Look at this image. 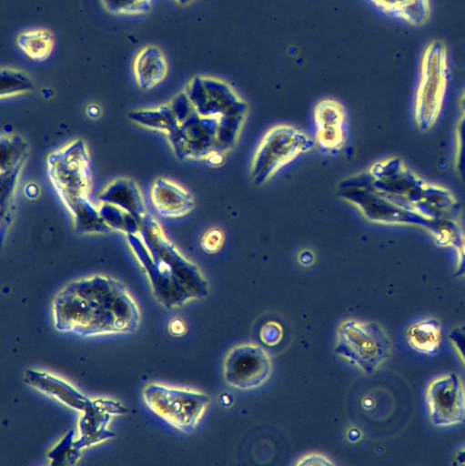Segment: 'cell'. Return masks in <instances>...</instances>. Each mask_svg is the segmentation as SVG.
<instances>
[{
	"mask_svg": "<svg viewBox=\"0 0 465 466\" xmlns=\"http://www.w3.org/2000/svg\"><path fill=\"white\" fill-rule=\"evenodd\" d=\"M194 110L202 117L220 120L223 116L243 109L247 105L225 81L204 78L191 87L188 96Z\"/></svg>",
	"mask_w": 465,
	"mask_h": 466,
	"instance_id": "obj_9",
	"label": "cell"
},
{
	"mask_svg": "<svg viewBox=\"0 0 465 466\" xmlns=\"http://www.w3.org/2000/svg\"><path fill=\"white\" fill-rule=\"evenodd\" d=\"M315 141L303 130L288 125L268 129L258 145L249 167V177L262 185L282 167L312 149Z\"/></svg>",
	"mask_w": 465,
	"mask_h": 466,
	"instance_id": "obj_3",
	"label": "cell"
},
{
	"mask_svg": "<svg viewBox=\"0 0 465 466\" xmlns=\"http://www.w3.org/2000/svg\"><path fill=\"white\" fill-rule=\"evenodd\" d=\"M32 88L31 82L21 76H7L5 80L2 78L1 96H8L25 92Z\"/></svg>",
	"mask_w": 465,
	"mask_h": 466,
	"instance_id": "obj_22",
	"label": "cell"
},
{
	"mask_svg": "<svg viewBox=\"0 0 465 466\" xmlns=\"http://www.w3.org/2000/svg\"><path fill=\"white\" fill-rule=\"evenodd\" d=\"M298 464H331V462L323 456L309 455L303 458Z\"/></svg>",
	"mask_w": 465,
	"mask_h": 466,
	"instance_id": "obj_27",
	"label": "cell"
},
{
	"mask_svg": "<svg viewBox=\"0 0 465 466\" xmlns=\"http://www.w3.org/2000/svg\"><path fill=\"white\" fill-rule=\"evenodd\" d=\"M150 197L155 209L164 217L185 216L194 208L192 195L178 184L164 177L154 180Z\"/></svg>",
	"mask_w": 465,
	"mask_h": 466,
	"instance_id": "obj_13",
	"label": "cell"
},
{
	"mask_svg": "<svg viewBox=\"0 0 465 466\" xmlns=\"http://www.w3.org/2000/svg\"><path fill=\"white\" fill-rule=\"evenodd\" d=\"M430 422L436 427H449L465 420V386L456 373L437 377L426 391Z\"/></svg>",
	"mask_w": 465,
	"mask_h": 466,
	"instance_id": "obj_8",
	"label": "cell"
},
{
	"mask_svg": "<svg viewBox=\"0 0 465 466\" xmlns=\"http://www.w3.org/2000/svg\"><path fill=\"white\" fill-rule=\"evenodd\" d=\"M390 350V339L377 323L347 319L338 328L335 353L367 375L389 358Z\"/></svg>",
	"mask_w": 465,
	"mask_h": 466,
	"instance_id": "obj_4",
	"label": "cell"
},
{
	"mask_svg": "<svg viewBox=\"0 0 465 466\" xmlns=\"http://www.w3.org/2000/svg\"><path fill=\"white\" fill-rule=\"evenodd\" d=\"M272 362L268 352L255 344L232 348L223 360L225 382L238 390H252L263 385L270 377Z\"/></svg>",
	"mask_w": 465,
	"mask_h": 466,
	"instance_id": "obj_7",
	"label": "cell"
},
{
	"mask_svg": "<svg viewBox=\"0 0 465 466\" xmlns=\"http://www.w3.org/2000/svg\"><path fill=\"white\" fill-rule=\"evenodd\" d=\"M281 335V329L278 325L275 323H268L262 329L261 339L264 343L274 345L280 340Z\"/></svg>",
	"mask_w": 465,
	"mask_h": 466,
	"instance_id": "obj_25",
	"label": "cell"
},
{
	"mask_svg": "<svg viewBox=\"0 0 465 466\" xmlns=\"http://www.w3.org/2000/svg\"><path fill=\"white\" fill-rule=\"evenodd\" d=\"M186 329L187 327L180 319H173L168 323V330L173 336H182Z\"/></svg>",
	"mask_w": 465,
	"mask_h": 466,
	"instance_id": "obj_26",
	"label": "cell"
},
{
	"mask_svg": "<svg viewBox=\"0 0 465 466\" xmlns=\"http://www.w3.org/2000/svg\"><path fill=\"white\" fill-rule=\"evenodd\" d=\"M98 198L125 209L140 223L147 215L137 185L130 178H116L100 192Z\"/></svg>",
	"mask_w": 465,
	"mask_h": 466,
	"instance_id": "obj_14",
	"label": "cell"
},
{
	"mask_svg": "<svg viewBox=\"0 0 465 466\" xmlns=\"http://www.w3.org/2000/svg\"><path fill=\"white\" fill-rule=\"evenodd\" d=\"M24 380L35 390L77 411L83 412L92 403L91 399L73 385L48 372L29 369L25 371Z\"/></svg>",
	"mask_w": 465,
	"mask_h": 466,
	"instance_id": "obj_12",
	"label": "cell"
},
{
	"mask_svg": "<svg viewBox=\"0 0 465 466\" xmlns=\"http://www.w3.org/2000/svg\"><path fill=\"white\" fill-rule=\"evenodd\" d=\"M224 240V232L220 228H213L202 236L201 247L207 253H216L221 249Z\"/></svg>",
	"mask_w": 465,
	"mask_h": 466,
	"instance_id": "obj_23",
	"label": "cell"
},
{
	"mask_svg": "<svg viewBox=\"0 0 465 466\" xmlns=\"http://www.w3.org/2000/svg\"><path fill=\"white\" fill-rule=\"evenodd\" d=\"M74 431H69L66 436L48 453L51 464H73L81 455V451L75 446Z\"/></svg>",
	"mask_w": 465,
	"mask_h": 466,
	"instance_id": "obj_21",
	"label": "cell"
},
{
	"mask_svg": "<svg viewBox=\"0 0 465 466\" xmlns=\"http://www.w3.org/2000/svg\"><path fill=\"white\" fill-rule=\"evenodd\" d=\"M389 15L420 26L427 23L430 15V0H370Z\"/></svg>",
	"mask_w": 465,
	"mask_h": 466,
	"instance_id": "obj_15",
	"label": "cell"
},
{
	"mask_svg": "<svg viewBox=\"0 0 465 466\" xmlns=\"http://www.w3.org/2000/svg\"><path fill=\"white\" fill-rule=\"evenodd\" d=\"M455 461L458 464H465V448L456 454Z\"/></svg>",
	"mask_w": 465,
	"mask_h": 466,
	"instance_id": "obj_28",
	"label": "cell"
},
{
	"mask_svg": "<svg viewBox=\"0 0 465 466\" xmlns=\"http://www.w3.org/2000/svg\"><path fill=\"white\" fill-rule=\"evenodd\" d=\"M54 327L80 337L136 330L140 311L124 284L104 275L67 283L52 301Z\"/></svg>",
	"mask_w": 465,
	"mask_h": 466,
	"instance_id": "obj_1",
	"label": "cell"
},
{
	"mask_svg": "<svg viewBox=\"0 0 465 466\" xmlns=\"http://www.w3.org/2000/svg\"><path fill=\"white\" fill-rule=\"evenodd\" d=\"M129 118L136 124L171 133L177 126L176 116L172 110L158 109L156 111H139L129 116Z\"/></svg>",
	"mask_w": 465,
	"mask_h": 466,
	"instance_id": "obj_20",
	"label": "cell"
},
{
	"mask_svg": "<svg viewBox=\"0 0 465 466\" xmlns=\"http://www.w3.org/2000/svg\"><path fill=\"white\" fill-rule=\"evenodd\" d=\"M449 339L465 367V326H459L451 329Z\"/></svg>",
	"mask_w": 465,
	"mask_h": 466,
	"instance_id": "obj_24",
	"label": "cell"
},
{
	"mask_svg": "<svg viewBox=\"0 0 465 466\" xmlns=\"http://www.w3.org/2000/svg\"><path fill=\"white\" fill-rule=\"evenodd\" d=\"M75 219L78 233H108L112 228L106 225L98 209H96L87 198H80L67 208Z\"/></svg>",
	"mask_w": 465,
	"mask_h": 466,
	"instance_id": "obj_17",
	"label": "cell"
},
{
	"mask_svg": "<svg viewBox=\"0 0 465 466\" xmlns=\"http://www.w3.org/2000/svg\"><path fill=\"white\" fill-rule=\"evenodd\" d=\"M139 232L144 243L135 234L127 235L128 243L144 268L158 303L167 309H176L207 296V282L198 268L176 249L148 214L143 219Z\"/></svg>",
	"mask_w": 465,
	"mask_h": 466,
	"instance_id": "obj_2",
	"label": "cell"
},
{
	"mask_svg": "<svg viewBox=\"0 0 465 466\" xmlns=\"http://www.w3.org/2000/svg\"><path fill=\"white\" fill-rule=\"evenodd\" d=\"M409 345L416 351L435 355L441 343V327L436 319H424L411 324L406 331Z\"/></svg>",
	"mask_w": 465,
	"mask_h": 466,
	"instance_id": "obj_16",
	"label": "cell"
},
{
	"mask_svg": "<svg viewBox=\"0 0 465 466\" xmlns=\"http://www.w3.org/2000/svg\"><path fill=\"white\" fill-rule=\"evenodd\" d=\"M26 149V142L18 135H3L1 137V173L22 165Z\"/></svg>",
	"mask_w": 465,
	"mask_h": 466,
	"instance_id": "obj_19",
	"label": "cell"
},
{
	"mask_svg": "<svg viewBox=\"0 0 465 466\" xmlns=\"http://www.w3.org/2000/svg\"><path fill=\"white\" fill-rule=\"evenodd\" d=\"M50 180L68 208L91 188L89 155L82 140H75L47 157Z\"/></svg>",
	"mask_w": 465,
	"mask_h": 466,
	"instance_id": "obj_6",
	"label": "cell"
},
{
	"mask_svg": "<svg viewBox=\"0 0 465 466\" xmlns=\"http://www.w3.org/2000/svg\"><path fill=\"white\" fill-rule=\"evenodd\" d=\"M143 398L152 412L186 433L195 430L210 401L209 397L203 392L156 383L145 388Z\"/></svg>",
	"mask_w": 465,
	"mask_h": 466,
	"instance_id": "obj_5",
	"label": "cell"
},
{
	"mask_svg": "<svg viewBox=\"0 0 465 466\" xmlns=\"http://www.w3.org/2000/svg\"><path fill=\"white\" fill-rule=\"evenodd\" d=\"M315 143L325 151H338L345 143L346 114L343 106L334 99L318 102L314 111Z\"/></svg>",
	"mask_w": 465,
	"mask_h": 466,
	"instance_id": "obj_11",
	"label": "cell"
},
{
	"mask_svg": "<svg viewBox=\"0 0 465 466\" xmlns=\"http://www.w3.org/2000/svg\"><path fill=\"white\" fill-rule=\"evenodd\" d=\"M126 412L127 409L117 400L105 398L92 400L91 405L80 417V437L75 440L76 448L81 451L113 438L115 433L107 429L111 418Z\"/></svg>",
	"mask_w": 465,
	"mask_h": 466,
	"instance_id": "obj_10",
	"label": "cell"
},
{
	"mask_svg": "<svg viewBox=\"0 0 465 466\" xmlns=\"http://www.w3.org/2000/svg\"><path fill=\"white\" fill-rule=\"evenodd\" d=\"M98 211L104 221L113 229L129 234L139 232L141 223L130 213L109 203H103Z\"/></svg>",
	"mask_w": 465,
	"mask_h": 466,
	"instance_id": "obj_18",
	"label": "cell"
}]
</instances>
